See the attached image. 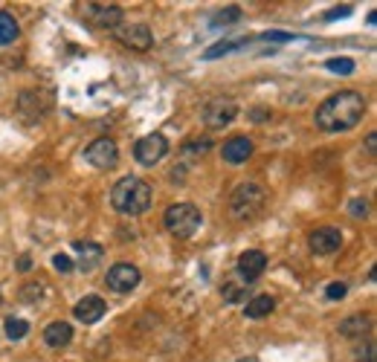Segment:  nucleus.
I'll list each match as a JSON object with an SVG mask.
<instances>
[{"mask_svg": "<svg viewBox=\"0 0 377 362\" xmlns=\"http://www.w3.org/2000/svg\"><path fill=\"white\" fill-rule=\"evenodd\" d=\"M366 113V99L357 90H340L334 96L317 108V128L325 134H340V131H351Z\"/></svg>", "mask_w": 377, "mask_h": 362, "instance_id": "obj_1", "label": "nucleus"}, {"mask_svg": "<svg viewBox=\"0 0 377 362\" xmlns=\"http://www.w3.org/2000/svg\"><path fill=\"white\" fill-rule=\"evenodd\" d=\"M151 198H154V191H151V183L143 180V177H122L120 183H116L110 188V203L116 212H122V214H143L151 209Z\"/></svg>", "mask_w": 377, "mask_h": 362, "instance_id": "obj_2", "label": "nucleus"}, {"mask_svg": "<svg viewBox=\"0 0 377 362\" xmlns=\"http://www.w3.org/2000/svg\"><path fill=\"white\" fill-rule=\"evenodd\" d=\"M264 203H267V191L262 186L258 183H241L232 191L229 212H232V217H238V221H253V217H258L264 212Z\"/></svg>", "mask_w": 377, "mask_h": 362, "instance_id": "obj_3", "label": "nucleus"}, {"mask_svg": "<svg viewBox=\"0 0 377 362\" xmlns=\"http://www.w3.org/2000/svg\"><path fill=\"white\" fill-rule=\"evenodd\" d=\"M162 224H166V229H169L174 238L188 240V238H192V235L200 229L203 214H200V209L192 206V203H174V206L166 209V214H162Z\"/></svg>", "mask_w": 377, "mask_h": 362, "instance_id": "obj_4", "label": "nucleus"}, {"mask_svg": "<svg viewBox=\"0 0 377 362\" xmlns=\"http://www.w3.org/2000/svg\"><path fill=\"white\" fill-rule=\"evenodd\" d=\"M84 160L93 165V168H113L116 162H120V148H116V142L108 139V136H99L93 139L87 148H84Z\"/></svg>", "mask_w": 377, "mask_h": 362, "instance_id": "obj_5", "label": "nucleus"}, {"mask_svg": "<svg viewBox=\"0 0 377 362\" xmlns=\"http://www.w3.org/2000/svg\"><path fill=\"white\" fill-rule=\"evenodd\" d=\"M166 154H169V139L162 134H148L134 145V157L139 165H157Z\"/></svg>", "mask_w": 377, "mask_h": 362, "instance_id": "obj_6", "label": "nucleus"}, {"mask_svg": "<svg viewBox=\"0 0 377 362\" xmlns=\"http://www.w3.org/2000/svg\"><path fill=\"white\" fill-rule=\"evenodd\" d=\"M108 287L113 290V293H131V290L139 287V281H143V273H139L134 264L128 261H120V264H113V267L108 270Z\"/></svg>", "mask_w": 377, "mask_h": 362, "instance_id": "obj_7", "label": "nucleus"}, {"mask_svg": "<svg viewBox=\"0 0 377 362\" xmlns=\"http://www.w3.org/2000/svg\"><path fill=\"white\" fill-rule=\"evenodd\" d=\"M82 15L102 30H120V23H122V6H116V4H84Z\"/></svg>", "mask_w": 377, "mask_h": 362, "instance_id": "obj_8", "label": "nucleus"}, {"mask_svg": "<svg viewBox=\"0 0 377 362\" xmlns=\"http://www.w3.org/2000/svg\"><path fill=\"white\" fill-rule=\"evenodd\" d=\"M235 116H238V105H235L232 99H212V102L203 108V122H206V128H212V131L226 128Z\"/></svg>", "mask_w": 377, "mask_h": 362, "instance_id": "obj_9", "label": "nucleus"}, {"mask_svg": "<svg viewBox=\"0 0 377 362\" xmlns=\"http://www.w3.org/2000/svg\"><path fill=\"white\" fill-rule=\"evenodd\" d=\"M116 41H122L125 46H131V50H139V53H148L154 46V35L151 30L146 27V23H131V27H120L113 32Z\"/></svg>", "mask_w": 377, "mask_h": 362, "instance_id": "obj_10", "label": "nucleus"}, {"mask_svg": "<svg viewBox=\"0 0 377 362\" xmlns=\"http://www.w3.org/2000/svg\"><path fill=\"white\" fill-rule=\"evenodd\" d=\"M311 250L317 255H334L340 247H343V232L337 226H319L311 232Z\"/></svg>", "mask_w": 377, "mask_h": 362, "instance_id": "obj_11", "label": "nucleus"}, {"mask_svg": "<svg viewBox=\"0 0 377 362\" xmlns=\"http://www.w3.org/2000/svg\"><path fill=\"white\" fill-rule=\"evenodd\" d=\"M264 270H267V255H264L262 250H247V252H241V258H238V276H241L247 284L255 281V278H262Z\"/></svg>", "mask_w": 377, "mask_h": 362, "instance_id": "obj_12", "label": "nucleus"}, {"mask_svg": "<svg viewBox=\"0 0 377 362\" xmlns=\"http://www.w3.org/2000/svg\"><path fill=\"white\" fill-rule=\"evenodd\" d=\"M73 250L79 255V261H76L79 270H84V273L96 270V264H102V255H105L102 244H96V240H73Z\"/></svg>", "mask_w": 377, "mask_h": 362, "instance_id": "obj_13", "label": "nucleus"}, {"mask_svg": "<svg viewBox=\"0 0 377 362\" xmlns=\"http://www.w3.org/2000/svg\"><path fill=\"white\" fill-rule=\"evenodd\" d=\"M253 139H247V136H232V139H226L224 142V148H221V154H224V160L229 162V165H241V162H247L250 157H253Z\"/></svg>", "mask_w": 377, "mask_h": 362, "instance_id": "obj_14", "label": "nucleus"}, {"mask_svg": "<svg viewBox=\"0 0 377 362\" xmlns=\"http://www.w3.org/2000/svg\"><path fill=\"white\" fill-rule=\"evenodd\" d=\"M105 310H108V304H105L99 296H84V299L76 304L73 316H76L82 325H96V322L105 316Z\"/></svg>", "mask_w": 377, "mask_h": 362, "instance_id": "obj_15", "label": "nucleus"}, {"mask_svg": "<svg viewBox=\"0 0 377 362\" xmlns=\"http://www.w3.org/2000/svg\"><path fill=\"white\" fill-rule=\"evenodd\" d=\"M44 342L50 348H67L70 342H73V328H70L67 322H50L44 328Z\"/></svg>", "mask_w": 377, "mask_h": 362, "instance_id": "obj_16", "label": "nucleus"}, {"mask_svg": "<svg viewBox=\"0 0 377 362\" xmlns=\"http://www.w3.org/2000/svg\"><path fill=\"white\" fill-rule=\"evenodd\" d=\"M273 307H276V302L270 299V296H255V299H250L247 302V316L250 319H264V316H270L273 313Z\"/></svg>", "mask_w": 377, "mask_h": 362, "instance_id": "obj_17", "label": "nucleus"}, {"mask_svg": "<svg viewBox=\"0 0 377 362\" xmlns=\"http://www.w3.org/2000/svg\"><path fill=\"white\" fill-rule=\"evenodd\" d=\"M18 35H20V27H18L15 15H9V12H0V46L12 44Z\"/></svg>", "mask_w": 377, "mask_h": 362, "instance_id": "obj_18", "label": "nucleus"}, {"mask_svg": "<svg viewBox=\"0 0 377 362\" xmlns=\"http://www.w3.org/2000/svg\"><path fill=\"white\" fill-rule=\"evenodd\" d=\"M209 148H212V142H209V139H192V142H186V145H183L180 154H183L186 160H200V157L209 154Z\"/></svg>", "mask_w": 377, "mask_h": 362, "instance_id": "obj_19", "label": "nucleus"}, {"mask_svg": "<svg viewBox=\"0 0 377 362\" xmlns=\"http://www.w3.org/2000/svg\"><path fill=\"white\" fill-rule=\"evenodd\" d=\"M27 333H30V322H27V319H18V316H9V319H6V336H9L12 342L23 340Z\"/></svg>", "mask_w": 377, "mask_h": 362, "instance_id": "obj_20", "label": "nucleus"}, {"mask_svg": "<svg viewBox=\"0 0 377 362\" xmlns=\"http://www.w3.org/2000/svg\"><path fill=\"white\" fill-rule=\"evenodd\" d=\"M221 293H224V302H229V304H238V302H244V296H247V287L235 284V281H226Z\"/></svg>", "mask_w": 377, "mask_h": 362, "instance_id": "obj_21", "label": "nucleus"}, {"mask_svg": "<svg viewBox=\"0 0 377 362\" xmlns=\"http://www.w3.org/2000/svg\"><path fill=\"white\" fill-rule=\"evenodd\" d=\"M366 328H369V319L354 316V319H348V322L340 325V333H343V336H357V333H363Z\"/></svg>", "mask_w": 377, "mask_h": 362, "instance_id": "obj_22", "label": "nucleus"}, {"mask_svg": "<svg viewBox=\"0 0 377 362\" xmlns=\"http://www.w3.org/2000/svg\"><path fill=\"white\" fill-rule=\"evenodd\" d=\"M325 67L331 72H340V76H351V72H354V61H351V58H331Z\"/></svg>", "mask_w": 377, "mask_h": 362, "instance_id": "obj_23", "label": "nucleus"}, {"mask_svg": "<svg viewBox=\"0 0 377 362\" xmlns=\"http://www.w3.org/2000/svg\"><path fill=\"white\" fill-rule=\"evenodd\" d=\"M41 293H44V284H41V281H30V284H23L20 299H23V302H38Z\"/></svg>", "mask_w": 377, "mask_h": 362, "instance_id": "obj_24", "label": "nucleus"}, {"mask_svg": "<svg viewBox=\"0 0 377 362\" xmlns=\"http://www.w3.org/2000/svg\"><path fill=\"white\" fill-rule=\"evenodd\" d=\"M53 267H56L58 273H73L76 264H73V258H70V255L58 252V255H53Z\"/></svg>", "mask_w": 377, "mask_h": 362, "instance_id": "obj_25", "label": "nucleus"}, {"mask_svg": "<svg viewBox=\"0 0 377 362\" xmlns=\"http://www.w3.org/2000/svg\"><path fill=\"white\" fill-rule=\"evenodd\" d=\"M345 293H348V287H345L343 281H331V284H328V290H325V296L331 299V302H340V299H345Z\"/></svg>", "mask_w": 377, "mask_h": 362, "instance_id": "obj_26", "label": "nucleus"}, {"mask_svg": "<svg viewBox=\"0 0 377 362\" xmlns=\"http://www.w3.org/2000/svg\"><path fill=\"white\" fill-rule=\"evenodd\" d=\"M241 18V9L238 6H229V12H221L212 23H229V20H238Z\"/></svg>", "mask_w": 377, "mask_h": 362, "instance_id": "obj_27", "label": "nucleus"}, {"mask_svg": "<svg viewBox=\"0 0 377 362\" xmlns=\"http://www.w3.org/2000/svg\"><path fill=\"white\" fill-rule=\"evenodd\" d=\"M348 212H351V214H354V217H360V221H363V217L369 214V203H366V200H351Z\"/></svg>", "mask_w": 377, "mask_h": 362, "instance_id": "obj_28", "label": "nucleus"}, {"mask_svg": "<svg viewBox=\"0 0 377 362\" xmlns=\"http://www.w3.org/2000/svg\"><path fill=\"white\" fill-rule=\"evenodd\" d=\"M345 15H351V6H337V12H328L325 18L334 20V18H345Z\"/></svg>", "mask_w": 377, "mask_h": 362, "instance_id": "obj_29", "label": "nucleus"}, {"mask_svg": "<svg viewBox=\"0 0 377 362\" xmlns=\"http://www.w3.org/2000/svg\"><path fill=\"white\" fill-rule=\"evenodd\" d=\"M360 362H374V345H371V342L366 345V354L360 351Z\"/></svg>", "mask_w": 377, "mask_h": 362, "instance_id": "obj_30", "label": "nucleus"}, {"mask_svg": "<svg viewBox=\"0 0 377 362\" xmlns=\"http://www.w3.org/2000/svg\"><path fill=\"white\" fill-rule=\"evenodd\" d=\"M30 267H32V261H30V255H20V258H18V270H20V273H27Z\"/></svg>", "mask_w": 377, "mask_h": 362, "instance_id": "obj_31", "label": "nucleus"}, {"mask_svg": "<svg viewBox=\"0 0 377 362\" xmlns=\"http://www.w3.org/2000/svg\"><path fill=\"white\" fill-rule=\"evenodd\" d=\"M250 116H253V119H255V122H262V119H267V116H270V113H267V110H253V113H250Z\"/></svg>", "mask_w": 377, "mask_h": 362, "instance_id": "obj_32", "label": "nucleus"}, {"mask_svg": "<svg viewBox=\"0 0 377 362\" xmlns=\"http://www.w3.org/2000/svg\"><path fill=\"white\" fill-rule=\"evenodd\" d=\"M374 142H377V136H374V134H369V139H366V148H369V154H374Z\"/></svg>", "mask_w": 377, "mask_h": 362, "instance_id": "obj_33", "label": "nucleus"}]
</instances>
